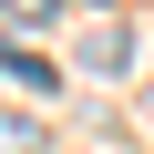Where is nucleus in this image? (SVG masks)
Wrapping results in <instances>:
<instances>
[{
    "instance_id": "f257e3e1",
    "label": "nucleus",
    "mask_w": 154,
    "mask_h": 154,
    "mask_svg": "<svg viewBox=\"0 0 154 154\" xmlns=\"http://www.w3.org/2000/svg\"><path fill=\"white\" fill-rule=\"evenodd\" d=\"M0 154H51V123H31V113H0Z\"/></svg>"
},
{
    "instance_id": "f03ea898",
    "label": "nucleus",
    "mask_w": 154,
    "mask_h": 154,
    "mask_svg": "<svg viewBox=\"0 0 154 154\" xmlns=\"http://www.w3.org/2000/svg\"><path fill=\"white\" fill-rule=\"evenodd\" d=\"M11 11H21V21H31V11H51V0H11Z\"/></svg>"
}]
</instances>
